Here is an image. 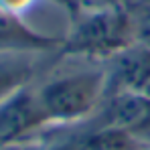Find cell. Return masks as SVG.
<instances>
[{
  "instance_id": "1",
  "label": "cell",
  "mask_w": 150,
  "mask_h": 150,
  "mask_svg": "<svg viewBox=\"0 0 150 150\" xmlns=\"http://www.w3.org/2000/svg\"><path fill=\"white\" fill-rule=\"evenodd\" d=\"M39 100L51 122L87 118L105 100V69H75L51 75L37 85Z\"/></svg>"
},
{
  "instance_id": "2",
  "label": "cell",
  "mask_w": 150,
  "mask_h": 150,
  "mask_svg": "<svg viewBox=\"0 0 150 150\" xmlns=\"http://www.w3.org/2000/svg\"><path fill=\"white\" fill-rule=\"evenodd\" d=\"M132 41L130 16L118 8H103L85 14L79 23H75L65 41V51L75 57L108 59Z\"/></svg>"
},
{
  "instance_id": "3",
  "label": "cell",
  "mask_w": 150,
  "mask_h": 150,
  "mask_svg": "<svg viewBox=\"0 0 150 150\" xmlns=\"http://www.w3.org/2000/svg\"><path fill=\"white\" fill-rule=\"evenodd\" d=\"M45 124H49V118L39 100L37 85H25L0 101V146L14 144Z\"/></svg>"
},
{
  "instance_id": "4",
  "label": "cell",
  "mask_w": 150,
  "mask_h": 150,
  "mask_svg": "<svg viewBox=\"0 0 150 150\" xmlns=\"http://www.w3.org/2000/svg\"><path fill=\"white\" fill-rule=\"evenodd\" d=\"M105 96L146 91L150 85V47L132 41L105 59Z\"/></svg>"
},
{
  "instance_id": "5",
  "label": "cell",
  "mask_w": 150,
  "mask_h": 150,
  "mask_svg": "<svg viewBox=\"0 0 150 150\" xmlns=\"http://www.w3.org/2000/svg\"><path fill=\"white\" fill-rule=\"evenodd\" d=\"M41 55L26 49H0V101L16 89L30 85Z\"/></svg>"
},
{
  "instance_id": "6",
  "label": "cell",
  "mask_w": 150,
  "mask_h": 150,
  "mask_svg": "<svg viewBox=\"0 0 150 150\" xmlns=\"http://www.w3.org/2000/svg\"><path fill=\"white\" fill-rule=\"evenodd\" d=\"M81 140V150H146L144 138L112 126H98Z\"/></svg>"
},
{
  "instance_id": "7",
  "label": "cell",
  "mask_w": 150,
  "mask_h": 150,
  "mask_svg": "<svg viewBox=\"0 0 150 150\" xmlns=\"http://www.w3.org/2000/svg\"><path fill=\"white\" fill-rule=\"evenodd\" d=\"M132 21V39L140 45L150 47V4H144L134 16H130Z\"/></svg>"
},
{
  "instance_id": "8",
  "label": "cell",
  "mask_w": 150,
  "mask_h": 150,
  "mask_svg": "<svg viewBox=\"0 0 150 150\" xmlns=\"http://www.w3.org/2000/svg\"><path fill=\"white\" fill-rule=\"evenodd\" d=\"M49 150H81V140H71V142L53 146V148H49Z\"/></svg>"
},
{
  "instance_id": "9",
  "label": "cell",
  "mask_w": 150,
  "mask_h": 150,
  "mask_svg": "<svg viewBox=\"0 0 150 150\" xmlns=\"http://www.w3.org/2000/svg\"><path fill=\"white\" fill-rule=\"evenodd\" d=\"M0 150H25V148H16V146L8 144V146H0Z\"/></svg>"
},
{
  "instance_id": "10",
  "label": "cell",
  "mask_w": 150,
  "mask_h": 150,
  "mask_svg": "<svg viewBox=\"0 0 150 150\" xmlns=\"http://www.w3.org/2000/svg\"><path fill=\"white\" fill-rule=\"evenodd\" d=\"M144 93H146V96H150V85H148V89H146V91H144Z\"/></svg>"
},
{
  "instance_id": "11",
  "label": "cell",
  "mask_w": 150,
  "mask_h": 150,
  "mask_svg": "<svg viewBox=\"0 0 150 150\" xmlns=\"http://www.w3.org/2000/svg\"><path fill=\"white\" fill-rule=\"evenodd\" d=\"M101 2H114V0H101Z\"/></svg>"
}]
</instances>
